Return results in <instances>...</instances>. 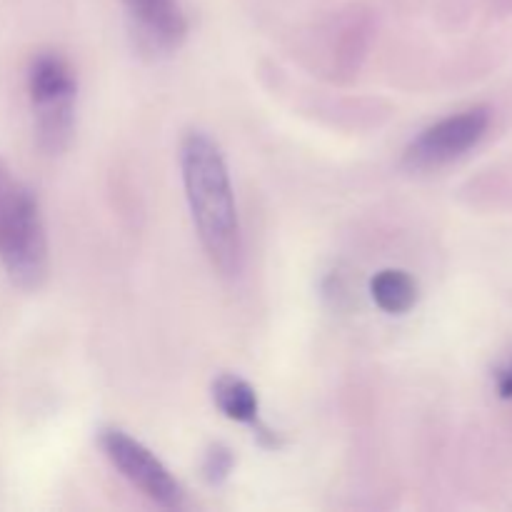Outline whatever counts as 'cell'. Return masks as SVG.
Instances as JSON below:
<instances>
[{
  "label": "cell",
  "mask_w": 512,
  "mask_h": 512,
  "mask_svg": "<svg viewBox=\"0 0 512 512\" xmlns=\"http://www.w3.org/2000/svg\"><path fill=\"white\" fill-rule=\"evenodd\" d=\"M13 190H15V183H13V180H10L8 168H5V163H3V160H0V210H3L5 200L10 198V193H13Z\"/></svg>",
  "instance_id": "cell-10"
},
{
  "label": "cell",
  "mask_w": 512,
  "mask_h": 512,
  "mask_svg": "<svg viewBox=\"0 0 512 512\" xmlns=\"http://www.w3.org/2000/svg\"><path fill=\"white\" fill-rule=\"evenodd\" d=\"M490 128V108L463 110L448 115L425 128L405 150V165L410 170H438L453 160L463 158L485 138Z\"/></svg>",
  "instance_id": "cell-5"
},
{
  "label": "cell",
  "mask_w": 512,
  "mask_h": 512,
  "mask_svg": "<svg viewBox=\"0 0 512 512\" xmlns=\"http://www.w3.org/2000/svg\"><path fill=\"white\" fill-rule=\"evenodd\" d=\"M75 75L58 53H43L28 73V93L35 110L38 145L50 155L63 153L75 130Z\"/></svg>",
  "instance_id": "cell-3"
},
{
  "label": "cell",
  "mask_w": 512,
  "mask_h": 512,
  "mask_svg": "<svg viewBox=\"0 0 512 512\" xmlns=\"http://www.w3.org/2000/svg\"><path fill=\"white\" fill-rule=\"evenodd\" d=\"M180 170L205 255L218 273L233 278L243 268V235L223 150L203 130H188L180 140Z\"/></svg>",
  "instance_id": "cell-1"
},
{
  "label": "cell",
  "mask_w": 512,
  "mask_h": 512,
  "mask_svg": "<svg viewBox=\"0 0 512 512\" xmlns=\"http://www.w3.org/2000/svg\"><path fill=\"white\" fill-rule=\"evenodd\" d=\"M98 443L105 458L113 463V468L120 470V475L133 488H138L145 498L153 500L160 508H180L183 505L185 495L180 483L145 445H140L138 440H133L118 428L100 430Z\"/></svg>",
  "instance_id": "cell-4"
},
{
  "label": "cell",
  "mask_w": 512,
  "mask_h": 512,
  "mask_svg": "<svg viewBox=\"0 0 512 512\" xmlns=\"http://www.w3.org/2000/svg\"><path fill=\"white\" fill-rule=\"evenodd\" d=\"M370 295L383 313L403 315L418 303V283L405 270H380L370 283Z\"/></svg>",
  "instance_id": "cell-8"
},
{
  "label": "cell",
  "mask_w": 512,
  "mask_h": 512,
  "mask_svg": "<svg viewBox=\"0 0 512 512\" xmlns=\"http://www.w3.org/2000/svg\"><path fill=\"white\" fill-rule=\"evenodd\" d=\"M0 260L20 290H38L48 278V238L33 190L15 185L0 210Z\"/></svg>",
  "instance_id": "cell-2"
},
{
  "label": "cell",
  "mask_w": 512,
  "mask_h": 512,
  "mask_svg": "<svg viewBox=\"0 0 512 512\" xmlns=\"http://www.w3.org/2000/svg\"><path fill=\"white\" fill-rule=\"evenodd\" d=\"M133 35L145 53H173L188 35V20L178 0H123Z\"/></svg>",
  "instance_id": "cell-6"
},
{
  "label": "cell",
  "mask_w": 512,
  "mask_h": 512,
  "mask_svg": "<svg viewBox=\"0 0 512 512\" xmlns=\"http://www.w3.org/2000/svg\"><path fill=\"white\" fill-rule=\"evenodd\" d=\"M233 465H235V458L233 453H230L228 445H210L208 453H205L203 458V478L205 483L210 485H223L225 480L230 478V473H233Z\"/></svg>",
  "instance_id": "cell-9"
},
{
  "label": "cell",
  "mask_w": 512,
  "mask_h": 512,
  "mask_svg": "<svg viewBox=\"0 0 512 512\" xmlns=\"http://www.w3.org/2000/svg\"><path fill=\"white\" fill-rule=\"evenodd\" d=\"M213 400L225 418L235 423H255L258 420V395L248 380L223 373L213 383Z\"/></svg>",
  "instance_id": "cell-7"
}]
</instances>
